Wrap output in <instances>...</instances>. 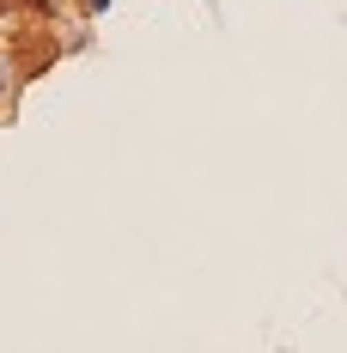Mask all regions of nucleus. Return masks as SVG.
Instances as JSON below:
<instances>
[{
    "label": "nucleus",
    "instance_id": "nucleus-1",
    "mask_svg": "<svg viewBox=\"0 0 347 353\" xmlns=\"http://www.w3.org/2000/svg\"><path fill=\"white\" fill-rule=\"evenodd\" d=\"M19 98V68H12V55L0 49V116H6V104Z\"/></svg>",
    "mask_w": 347,
    "mask_h": 353
},
{
    "label": "nucleus",
    "instance_id": "nucleus-3",
    "mask_svg": "<svg viewBox=\"0 0 347 353\" xmlns=\"http://www.w3.org/2000/svg\"><path fill=\"white\" fill-rule=\"evenodd\" d=\"M110 6H116V0H79V12H86V19H98V12H110Z\"/></svg>",
    "mask_w": 347,
    "mask_h": 353
},
{
    "label": "nucleus",
    "instance_id": "nucleus-4",
    "mask_svg": "<svg viewBox=\"0 0 347 353\" xmlns=\"http://www.w3.org/2000/svg\"><path fill=\"white\" fill-rule=\"evenodd\" d=\"M25 6H31V12H55V0H25Z\"/></svg>",
    "mask_w": 347,
    "mask_h": 353
},
{
    "label": "nucleus",
    "instance_id": "nucleus-2",
    "mask_svg": "<svg viewBox=\"0 0 347 353\" xmlns=\"http://www.w3.org/2000/svg\"><path fill=\"white\" fill-rule=\"evenodd\" d=\"M86 49H92V31H73L68 43H61V55H86Z\"/></svg>",
    "mask_w": 347,
    "mask_h": 353
}]
</instances>
